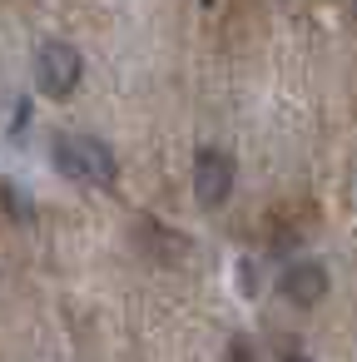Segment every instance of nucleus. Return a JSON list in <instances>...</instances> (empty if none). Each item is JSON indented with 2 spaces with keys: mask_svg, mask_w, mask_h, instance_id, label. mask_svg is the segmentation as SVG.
<instances>
[{
  "mask_svg": "<svg viewBox=\"0 0 357 362\" xmlns=\"http://www.w3.org/2000/svg\"><path fill=\"white\" fill-rule=\"evenodd\" d=\"M80 80H85V60H80L75 45L45 40V45L35 50V85H40L50 100H70V95L80 90Z\"/></svg>",
  "mask_w": 357,
  "mask_h": 362,
  "instance_id": "f03ea898",
  "label": "nucleus"
},
{
  "mask_svg": "<svg viewBox=\"0 0 357 362\" xmlns=\"http://www.w3.org/2000/svg\"><path fill=\"white\" fill-rule=\"evenodd\" d=\"M283 362H312V357H303V352H293V357H283Z\"/></svg>",
  "mask_w": 357,
  "mask_h": 362,
  "instance_id": "423d86ee",
  "label": "nucleus"
},
{
  "mask_svg": "<svg viewBox=\"0 0 357 362\" xmlns=\"http://www.w3.org/2000/svg\"><path fill=\"white\" fill-rule=\"evenodd\" d=\"M50 159H55V169H60L65 179L90 184V189H115V179H119L115 154H110L100 139H90V134H60V139L50 144Z\"/></svg>",
  "mask_w": 357,
  "mask_h": 362,
  "instance_id": "f257e3e1",
  "label": "nucleus"
},
{
  "mask_svg": "<svg viewBox=\"0 0 357 362\" xmlns=\"http://www.w3.org/2000/svg\"><path fill=\"white\" fill-rule=\"evenodd\" d=\"M228 194H233V159L223 149H199V159H194V199L204 209H223Z\"/></svg>",
  "mask_w": 357,
  "mask_h": 362,
  "instance_id": "7ed1b4c3",
  "label": "nucleus"
},
{
  "mask_svg": "<svg viewBox=\"0 0 357 362\" xmlns=\"http://www.w3.org/2000/svg\"><path fill=\"white\" fill-rule=\"evenodd\" d=\"M283 293H288V303H298V308L322 303V298H327V268H322V263H312V258L293 263V268L283 273Z\"/></svg>",
  "mask_w": 357,
  "mask_h": 362,
  "instance_id": "20e7f679",
  "label": "nucleus"
},
{
  "mask_svg": "<svg viewBox=\"0 0 357 362\" xmlns=\"http://www.w3.org/2000/svg\"><path fill=\"white\" fill-rule=\"evenodd\" d=\"M228 362H253V357H248V342H233V347H228Z\"/></svg>",
  "mask_w": 357,
  "mask_h": 362,
  "instance_id": "39448f33",
  "label": "nucleus"
}]
</instances>
